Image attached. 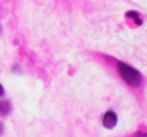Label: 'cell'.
<instances>
[{"label":"cell","mask_w":147,"mask_h":137,"mask_svg":"<svg viewBox=\"0 0 147 137\" xmlns=\"http://www.w3.org/2000/svg\"><path fill=\"white\" fill-rule=\"evenodd\" d=\"M3 93H4V90H3V87H1V84H0V96H1Z\"/></svg>","instance_id":"obj_5"},{"label":"cell","mask_w":147,"mask_h":137,"mask_svg":"<svg viewBox=\"0 0 147 137\" xmlns=\"http://www.w3.org/2000/svg\"><path fill=\"white\" fill-rule=\"evenodd\" d=\"M1 132H3V124H0V134H1Z\"/></svg>","instance_id":"obj_6"},{"label":"cell","mask_w":147,"mask_h":137,"mask_svg":"<svg viewBox=\"0 0 147 137\" xmlns=\"http://www.w3.org/2000/svg\"><path fill=\"white\" fill-rule=\"evenodd\" d=\"M117 69H119V73H120L121 79L127 84H130L133 87L140 86V83H142V74L134 67H131V66H129L126 63H119L117 64Z\"/></svg>","instance_id":"obj_1"},{"label":"cell","mask_w":147,"mask_h":137,"mask_svg":"<svg viewBox=\"0 0 147 137\" xmlns=\"http://www.w3.org/2000/svg\"><path fill=\"white\" fill-rule=\"evenodd\" d=\"M10 113V103L6 100H0V116H6Z\"/></svg>","instance_id":"obj_3"},{"label":"cell","mask_w":147,"mask_h":137,"mask_svg":"<svg viewBox=\"0 0 147 137\" xmlns=\"http://www.w3.org/2000/svg\"><path fill=\"white\" fill-rule=\"evenodd\" d=\"M127 16H129V17H131V19H134V20L137 22V24H140V23H142V20H140V17L137 16V13H136V11H129V13H127Z\"/></svg>","instance_id":"obj_4"},{"label":"cell","mask_w":147,"mask_h":137,"mask_svg":"<svg viewBox=\"0 0 147 137\" xmlns=\"http://www.w3.org/2000/svg\"><path fill=\"white\" fill-rule=\"evenodd\" d=\"M103 124L106 129H113L117 124V116L114 111H107L103 117Z\"/></svg>","instance_id":"obj_2"}]
</instances>
